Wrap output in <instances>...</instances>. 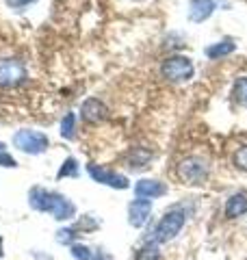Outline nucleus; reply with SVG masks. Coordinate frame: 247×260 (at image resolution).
I'll return each mask as SVG.
<instances>
[{
	"label": "nucleus",
	"mask_w": 247,
	"mask_h": 260,
	"mask_svg": "<svg viewBox=\"0 0 247 260\" xmlns=\"http://www.w3.org/2000/svg\"><path fill=\"white\" fill-rule=\"evenodd\" d=\"M28 72L20 59H0V87L13 89L26 83Z\"/></svg>",
	"instance_id": "39448f33"
},
{
	"label": "nucleus",
	"mask_w": 247,
	"mask_h": 260,
	"mask_svg": "<svg viewBox=\"0 0 247 260\" xmlns=\"http://www.w3.org/2000/svg\"><path fill=\"white\" fill-rule=\"evenodd\" d=\"M96 260H113L106 251H102V249H96Z\"/></svg>",
	"instance_id": "bb28decb"
},
{
	"label": "nucleus",
	"mask_w": 247,
	"mask_h": 260,
	"mask_svg": "<svg viewBox=\"0 0 247 260\" xmlns=\"http://www.w3.org/2000/svg\"><path fill=\"white\" fill-rule=\"evenodd\" d=\"M70 249H72V258L76 260H96V249L82 245V243H74Z\"/></svg>",
	"instance_id": "aec40b11"
},
{
	"label": "nucleus",
	"mask_w": 247,
	"mask_h": 260,
	"mask_svg": "<svg viewBox=\"0 0 247 260\" xmlns=\"http://www.w3.org/2000/svg\"><path fill=\"white\" fill-rule=\"evenodd\" d=\"M234 165L238 169H243V172H247V145L234 152Z\"/></svg>",
	"instance_id": "4be33fe9"
},
{
	"label": "nucleus",
	"mask_w": 247,
	"mask_h": 260,
	"mask_svg": "<svg viewBox=\"0 0 247 260\" xmlns=\"http://www.w3.org/2000/svg\"><path fill=\"white\" fill-rule=\"evenodd\" d=\"M232 95H234V100L241 104V107L247 109V76H241V78H238L236 83H234Z\"/></svg>",
	"instance_id": "6ab92c4d"
},
{
	"label": "nucleus",
	"mask_w": 247,
	"mask_h": 260,
	"mask_svg": "<svg viewBox=\"0 0 247 260\" xmlns=\"http://www.w3.org/2000/svg\"><path fill=\"white\" fill-rule=\"evenodd\" d=\"M135 3H139V0H135Z\"/></svg>",
	"instance_id": "c756f323"
},
{
	"label": "nucleus",
	"mask_w": 247,
	"mask_h": 260,
	"mask_svg": "<svg viewBox=\"0 0 247 260\" xmlns=\"http://www.w3.org/2000/svg\"><path fill=\"white\" fill-rule=\"evenodd\" d=\"M195 74L193 61L184 54H171L161 63V76L167 83H187Z\"/></svg>",
	"instance_id": "f03ea898"
},
{
	"label": "nucleus",
	"mask_w": 247,
	"mask_h": 260,
	"mask_svg": "<svg viewBox=\"0 0 247 260\" xmlns=\"http://www.w3.org/2000/svg\"><path fill=\"white\" fill-rule=\"evenodd\" d=\"M106 115H109V109H106L104 102L98 100V98H87V100L80 104V117L85 119L87 124H98V121H102Z\"/></svg>",
	"instance_id": "1a4fd4ad"
},
{
	"label": "nucleus",
	"mask_w": 247,
	"mask_h": 260,
	"mask_svg": "<svg viewBox=\"0 0 247 260\" xmlns=\"http://www.w3.org/2000/svg\"><path fill=\"white\" fill-rule=\"evenodd\" d=\"M0 167H9V169H15L18 167V160H15L13 156L7 150H0Z\"/></svg>",
	"instance_id": "5701e85b"
},
{
	"label": "nucleus",
	"mask_w": 247,
	"mask_h": 260,
	"mask_svg": "<svg viewBox=\"0 0 247 260\" xmlns=\"http://www.w3.org/2000/svg\"><path fill=\"white\" fill-rule=\"evenodd\" d=\"M152 160V152L145 148H133L128 154V165L130 169H143L147 167V162Z\"/></svg>",
	"instance_id": "2eb2a0df"
},
{
	"label": "nucleus",
	"mask_w": 247,
	"mask_h": 260,
	"mask_svg": "<svg viewBox=\"0 0 247 260\" xmlns=\"http://www.w3.org/2000/svg\"><path fill=\"white\" fill-rule=\"evenodd\" d=\"M184 221H187V215L182 213L180 208H171L167 210L161 219L159 223H156L154 232H152V243H156V245H161V243H169L174 241L180 230L184 228Z\"/></svg>",
	"instance_id": "f257e3e1"
},
{
	"label": "nucleus",
	"mask_w": 247,
	"mask_h": 260,
	"mask_svg": "<svg viewBox=\"0 0 247 260\" xmlns=\"http://www.w3.org/2000/svg\"><path fill=\"white\" fill-rule=\"evenodd\" d=\"M59 130H61V137L63 139L72 141L74 137H76V115L74 113H65L61 124H59Z\"/></svg>",
	"instance_id": "dca6fc26"
},
{
	"label": "nucleus",
	"mask_w": 247,
	"mask_h": 260,
	"mask_svg": "<svg viewBox=\"0 0 247 260\" xmlns=\"http://www.w3.org/2000/svg\"><path fill=\"white\" fill-rule=\"evenodd\" d=\"M13 145L24 154H30V156H37V154H44L48 150V135L39 133V130H33V128H22L13 135Z\"/></svg>",
	"instance_id": "20e7f679"
},
{
	"label": "nucleus",
	"mask_w": 247,
	"mask_h": 260,
	"mask_svg": "<svg viewBox=\"0 0 247 260\" xmlns=\"http://www.w3.org/2000/svg\"><path fill=\"white\" fill-rule=\"evenodd\" d=\"M245 213H247V195L245 193L230 195L226 206H224V215L228 219H236V217H243Z\"/></svg>",
	"instance_id": "ddd939ff"
},
{
	"label": "nucleus",
	"mask_w": 247,
	"mask_h": 260,
	"mask_svg": "<svg viewBox=\"0 0 247 260\" xmlns=\"http://www.w3.org/2000/svg\"><path fill=\"white\" fill-rule=\"evenodd\" d=\"M56 198V191L44 189V186H33L28 191V206L37 213H50L52 202Z\"/></svg>",
	"instance_id": "6e6552de"
},
{
	"label": "nucleus",
	"mask_w": 247,
	"mask_h": 260,
	"mask_svg": "<svg viewBox=\"0 0 247 260\" xmlns=\"http://www.w3.org/2000/svg\"><path fill=\"white\" fill-rule=\"evenodd\" d=\"M208 172H210L208 160L202 156H187L180 160V165L176 169L178 178L184 184H204L208 180Z\"/></svg>",
	"instance_id": "7ed1b4c3"
},
{
	"label": "nucleus",
	"mask_w": 247,
	"mask_h": 260,
	"mask_svg": "<svg viewBox=\"0 0 247 260\" xmlns=\"http://www.w3.org/2000/svg\"><path fill=\"white\" fill-rule=\"evenodd\" d=\"M87 174L94 178L96 182H100V184H106V186H111V189H128L130 182H128V178L126 176H121L117 172H113V169L109 167H102V165H96V162H89L87 165Z\"/></svg>",
	"instance_id": "423d86ee"
},
{
	"label": "nucleus",
	"mask_w": 247,
	"mask_h": 260,
	"mask_svg": "<svg viewBox=\"0 0 247 260\" xmlns=\"http://www.w3.org/2000/svg\"><path fill=\"white\" fill-rule=\"evenodd\" d=\"M76 230L80 232V230H94V228H98V221H94V217L91 215H85L80 219V223L78 225H74Z\"/></svg>",
	"instance_id": "b1692460"
},
{
	"label": "nucleus",
	"mask_w": 247,
	"mask_h": 260,
	"mask_svg": "<svg viewBox=\"0 0 247 260\" xmlns=\"http://www.w3.org/2000/svg\"><path fill=\"white\" fill-rule=\"evenodd\" d=\"M33 258H35V260H52V258L48 256V254H44V251H41V254H39L37 249H33Z\"/></svg>",
	"instance_id": "a878e982"
},
{
	"label": "nucleus",
	"mask_w": 247,
	"mask_h": 260,
	"mask_svg": "<svg viewBox=\"0 0 247 260\" xmlns=\"http://www.w3.org/2000/svg\"><path fill=\"white\" fill-rule=\"evenodd\" d=\"M0 150H5V143L3 141H0Z\"/></svg>",
	"instance_id": "c85d7f7f"
},
{
	"label": "nucleus",
	"mask_w": 247,
	"mask_h": 260,
	"mask_svg": "<svg viewBox=\"0 0 247 260\" xmlns=\"http://www.w3.org/2000/svg\"><path fill=\"white\" fill-rule=\"evenodd\" d=\"M5 251H3V237H0V256H3Z\"/></svg>",
	"instance_id": "cd10ccee"
},
{
	"label": "nucleus",
	"mask_w": 247,
	"mask_h": 260,
	"mask_svg": "<svg viewBox=\"0 0 247 260\" xmlns=\"http://www.w3.org/2000/svg\"><path fill=\"white\" fill-rule=\"evenodd\" d=\"M152 215V200L137 198L128 204V223L133 228H143Z\"/></svg>",
	"instance_id": "0eeeda50"
},
{
	"label": "nucleus",
	"mask_w": 247,
	"mask_h": 260,
	"mask_svg": "<svg viewBox=\"0 0 247 260\" xmlns=\"http://www.w3.org/2000/svg\"><path fill=\"white\" fill-rule=\"evenodd\" d=\"M30 3H35V0H9V5L11 7H26V5H30Z\"/></svg>",
	"instance_id": "393cba45"
},
{
	"label": "nucleus",
	"mask_w": 247,
	"mask_h": 260,
	"mask_svg": "<svg viewBox=\"0 0 247 260\" xmlns=\"http://www.w3.org/2000/svg\"><path fill=\"white\" fill-rule=\"evenodd\" d=\"M236 50V44H234V39H230V37H226V39H221V42H217V44H210L208 48L204 50V54L208 56V59H212V61H217V59H221V56H228V54H232Z\"/></svg>",
	"instance_id": "4468645a"
},
{
	"label": "nucleus",
	"mask_w": 247,
	"mask_h": 260,
	"mask_svg": "<svg viewBox=\"0 0 247 260\" xmlns=\"http://www.w3.org/2000/svg\"><path fill=\"white\" fill-rule=\"evenodd\" d=\"M78 239V230L76 228H63V230L56 232V243H61V245H74Z\"/></svg>",
	"instance_id": "412c9836"
},
{
	"label": "nucleus",
	"mask_w": 247,
	"mask_h": 260,
	"mask_svg": "<svg viewBox=\"0 0 247 260\" xmlns=\"http://www.w3.org/2000/svg\"><path fill=\"white\" fill-rule=\"evenodd\" d=\"M167 193V184L161 182V180H152V178H143L135 184V195L137 198H143V200H156V198H163Z\"/></svg>",
	"instance_id": "9d476101"
},
{
	"label": "nucleus",
	"mask_w": 247,
	"mask_h": 260,
	"mask_svg": "<svg viewBox=\"0 0 247 260\" xmlns=\"http://www.w3.org/2000/svg\"><path fill=\"white\" fill-rule=\"evenodd\" d=\"M135 260H161V249L156 243H145L143 247H139L137 249V254H135Z\"/></svg>",
	"instance_id": "a211bd4d"
},
{
	"label": "nucleus",
	"mask_w": 247,
	"mask_h": 260,
	"mask_svg": "<svg viewBox=\"0 0 247 260\" xmlns=\"http://www.w3.org/2000/svg\"><path fill=\"white\" fill-rule=\"evenodd\" d=\"M80 174V169H78V160L74 158V156H68L63 160V165L61 169L56 172V180H63V178H78Z\"/></svg>",
	"instance_id": "f3484780"
},
{
	"label": "nucleus",
	"mask_w": 247,
	"mask_h": 260,
	"mask_svg": "<svg viewBox=\"0 0 247 260\" xmlns=\"http://www.w3.org/2000/svg\"><path fill=\"white\" fill-rule=\"evenodd\" d=\"M50 215H52V219H56V221H70V219L76 217V204H74L70 198H65L63 193H56L52 208H50Z\"/></svg>",
	"instance_id": "f8f14e48"
},
{
	"label": "nucleus",
	"mask_w": 247,
	"mask_h": 260,
	"mask_svg": "<svg viewBox=\"0 0 247 260\" xmlns=\"http://www.w3.org/2000/svg\"><path fill=\"white\" fill-rule=\"evenodd\" d=\"M215 9H217L215 0H189V22L193 24L206 22L215 13Z\"/></svg>",
	"instance_id": "9b49d317"
}]
</instances>
